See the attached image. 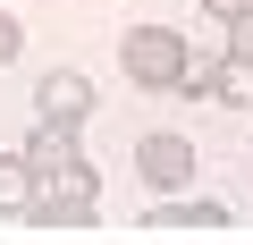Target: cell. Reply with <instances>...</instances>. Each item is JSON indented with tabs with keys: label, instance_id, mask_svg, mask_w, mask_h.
Segmentation results:
<instances>
[{
	"label": "cell",
	"instance_id": "1",
	"mask_svg": "<svg viewBox=\"0 0 253 245\" xmlns=\"http://www.w3.org/2000/svg\"><path fill=\"white\" fill-rule=\"evenodd\" d=\"M93 211H101V178H93V161H84V152H76L68 169H42L34 203H26V220H34V228H93Z\"/></svg>",
	"mask_w": 253,
	"mask_h": 245
},
{
	"label": "cell",
	"instance_id": "2",
	"mask_svg": "<svg viewBox=\"0 0 253 245\" xmlns=\"http://www.w3.org/2000/svg\"><path fill=\"white\" fill-rule=\"evenodd\" d=\"M118 59H126V76H135L144 93H177V85H186V68H194V51H186V34H177V26H126Z\"/></svg>",
	"mask_w": 253,
	"mask_h": 245
},
{
	"label": "cell",
	"instance_id": "3",
	"mask_svg": "<svg viewBox=\"0 0 253 245\" xmlns=\"http://www.w3.org/2000/svg\"><path fill=\"white\" fill-rule=\"evenodd\" d=\"M135 178H144L152 195H186V186H194V144H186L177 127L135 136Z\"/></svg>",
	"mask_w": 253,
	"mask_h": 245
},
{
	"label": "cell",
	"instance_id": "4",
	"mask_svg": "<svg viewBox=\"0 0 253 245\" xmlns=\"http://www.w3.org/2000/svg\"><path fill=\"white\" fill-rule=\"evenodd\" d=\"M34 118H68V127H84L93 118V76L84 68H51L34 85Z\"/></svg>",
	"mask_w": 253,
	"mask_h": 245
},
{
	"label": "cell",
	"instance_id": "5",
	"mask_svg": "<svg viewBox=\"0 0 253 245\" xmlns=\"http://www.w3.org/2000/svg\"><path fill=\"white\" fill-rule=\"evenodd\" d=\"M228 211L219 203H152L144 211V237H219Z\"/></svg>",
	"mask_w": 253,
	"mask_h": 245
},
{
	"label": "cell",
	"instance_id": "6",
	"mask_svg": "<svg viewBox=\"0 0 253 245\" xmlns=\"http://www.w3.org/2000/svg\"><path fill=\"white\" fill-rule=\"evenodd\" d=\"M34 186H42V169H34L26 152H0V220H26Z\"/></svg>",
	"mask_w": 253,
	"mask_h": 245
},
{
	"label": "cell",
	"instance_id": "7",
	"mask_svg": "<svg viewBox=\"0 0 253 245\" xmlns=\"http://www.w3.org/2000/svg\"><path fill=\"white\" fill-rule=\"evenodd\" d=\"M26 161H34V169H68V161H76V127H68V118H34Z\"/></svg>",
	"mask_w": 253,
	"mask_h": 245
},
{
	"label": "cell",
	"instance_id": "8",
	"mask_svg": "<svg viewBox=\"0 0 253 245\" xmlns=\"http://www.w3.org/2000/svg\"><path fill=\"white\" fill-rule=\"evenodd\" d=\"M211 101H228V110H245V101H253V59H245V51L211 59Z\"/></svg>",
	"mask_w": 253,
	"mask_h": 245
},
{
	"label": "cell",
	"instance_id": "9",
	"mask_svg": "<svg viewBox=\"0 0 253 245\" xmlns=\"http://www.w3.org/2000/svg\"><path fill=\"white\" fill-rule=\"evenodd\" d=\"M17 51H26V26H17V17H9V9H0V68H9V59H17Z\"/></svg>",
	"mask_w": 253,
	"mask_h": 245
},
{
	"label": "cell",
	"instance_id": "10",
	"mask_svg": "<svg viewBox=\"0 0 253 245\" xmlns=\"http://www.w3.org/2000/svg\"><path fill=\"white\" fill-rule=\"evenodd\" d=\"M228 51H245V59H253V17H228Z\"/></svg>",
	"mask_w": 253,
	"mask_h": 245
},
{
	"label": "cell",
	"instance_id": "11",
	"mask_svg": "<svg viewBox=\"0 0 253 245\" xmlns=\"http://www.w3.org/2000/svg\"><path fill=\"white\" fill-rule=\"evenodd\" d=\"M211 17H253V0H203Z\"/></svg>",
	"mask_w": 253,
	"mask_h": 245
}]
</instances>
